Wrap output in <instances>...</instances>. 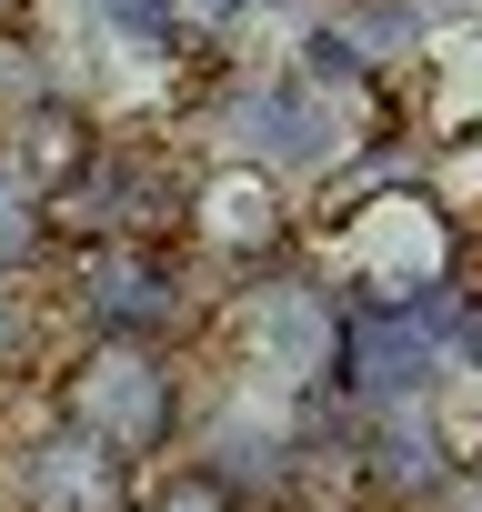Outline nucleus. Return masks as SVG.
Wrapping results in <instances>:
<instances>
[{
	"label": "nucleus",
	"instance_id": "f257e3e1",
	"mask_svg": "<svg viewBox=\"0 0 482 512\" xmlns=\"http://www.w3.org/2000/svg\"><path fill=\"white\" fill-rule=\"evenodd\" d=\"M61 422L91 432V442L121 452V462L161 452L171 422H181V372H171V352H161V342H121V332H101V342L61 372Z\"/></svg>",
	"mask_w": 482,
	"mask_h": 512
},
{
	"label": "nucleus",
	"instance_id": "f03ea898",
	"mask_svg": "<svg viewBox=\"0 0 482 512\" xmlns=\"http://www.w3.org/2000/svg\"><path fill=\"white\" fill-rule=\"evenodd\" d=\"M442 221H432V201L422 191H382V201H362L342 231H332V272L362 292V312H412L432 282H442Z\"/></svg>",
	"mask_w": 482,
	"mask_h": 512
},
{
	"label": "nucleus",
	"instance_id": "7ed1b4c3",
	"mask_svg": "<svg viewBox=\"0 0 482 512\" xmlns=\"http://www.w3.org/2000/svg\"><path fill=\"white\" fill-rule=\"evenodd\" d=\"M241 342H252V362L282 392L342 382V312H332L322 282H262V292H241Z\"/></svg>",
	"mask_w": 482,
	"mask_h": 512
},
{
	"label": "nucleus",
	"instance_id": "20e7f679",
	"mask_svg": "<svg viewBox=\"0 0 482 512\" xmlns=\"http://www.w3.org/2000/svg\"><path fill=\"white\" fill-rule=\"evenodd\" d=\"M141 492H131V462L121 452H101L91 432H71V422H51L41 442H31V462H21V512H131Z\"/></svg>",
	"mask_w": 482,
	"mask_h": 512
},
{
	"label": "nucleus",
	"instance_id": "39448f33",
	"mask_svg": "<svg viewBox=\"0 0 482 512\" xmlns=\"http://www.w3.org/2000/svg\"><path fill=\"white\" fill-rule=\"evenodd\" d=\"M91 161H101L91 121H81L71 101H51V91H31L11 121H0V181H11V191H31V201H61Z\"/></svg>",
	"mask_w": 482,
	"mask_h": 512
},
{
	"label": "nucleus",
	"instance_id": "423d86ee",
	"mask_svg": "<svg viewBox=\"0 0 482 512\" xmlns=\"http://www.w3.org/2000/svg\"><path fill=\"white\" fill-rule=\"evenodd\" d=\"M282 231H292L282 181H272V171H252V161H231V171H211V181L191 191V241H201V251H221V262L282 251Z\"/></svg>",
	"mask_w": 482,
	"mask_h": 512
},
{
	"label": "nucleus",
	"instance_id": "0eeeda50",
	"mask_svg": "<svg viewBox=\"0 0 482 512\" xmlns=\"http://www.w3.org/2000/svg\"><path fill=\"white\" fill-rule=\"evenodd\" d=\"M91 302H101V332L121 342H151L161 322H181V272L161 241H101L91 251Z\"/></svg>",
	"mask_w": 482,
	"mask_h": 512
},
{
	"label": "nucleus",
	"instance_id": "6e6552de",
	"mask_svg": "<svg viewBox=\"0 0 482 512\" xmlns=\"http://www.w3.org/2000/svg\"><path fill=\"white\" fill-rule=\"evenodd\" d=\"M41 251H51V221H41V201L0 181V272H21V262H41Z\"/></svg>",
	"mask_w": 482,
	"mask_h": 512
},
{
	"label": "nucleus",
	"instance_id": "1a4fd4ad",
	"mask_svg": "<svg viewBox=\"0 0 482 512\" xmlns=\"http://www.w3.org/2000/svg\"><path fill=\"white\" fill-rule=\"evenodd\" d=\"M131 512H241V502H231V482H221L211 462H191V472H171V482H161L151 502H131Z\"/></svg>",
	"mask_w": 482,
	"mask_h": 512
},
{
	"label": "nucleus",
	"instance_id": "9d476101",
	"mask_svg": "<svg viewBox=\"0 0 482 512\" xmlns=\"http://www.w3.org/2000/svg\"><path fill=\"white\" fill-rule=\"evenodd\" d=\"M241 21H252V0H161V31H241Z\"/></svg>",
	"mask_w": 482,
	"mask_h": 512
},
{
	"label": "nucleus",
	"instance_id": "9b49d317",
	"mask_svg": "<svg viewBox=\"0 0 482 512\" xmlns=\"http://www.w3.org/2000/svg\"><path fill=\"white\" fill-rule=\"evenodd\" d=\"M11 21H21V0H0V31H11Z\"/></svg>",
	"mask_w": 482,
	"mask_h": 512
},
{
	"label": "nucleus",
	"instance_id": "f8f14e48",
	"mask_svg": "<svg viewBox=\"0 0 482 512\" xmlns=\"http://www.w3.org/2000/svg\"><path fill=\"white\" fill-rule=\"evenodd\" d=\"M241 512H262V502H241Z\"/></svg>",
	"mask_w": 482,
	"mask_h": 512
}]
</instances>
